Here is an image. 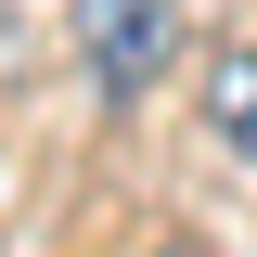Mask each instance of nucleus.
<instances>
[{
	"label": "nucleus",
	"mask_w": 257,
	"mask_h": 257,
	"mask_svg": "<svg viewBox=\"0 0 257 257\" xmlns=\"http://www.w3.org/2000/svg\"><path fill=\"white\" fill-rule=\"evenodd\" d=\"M206 142L257 167V52H244V39H219V52H206Z\"/></svg>",
	"instance_id": "2"
},
{
	"label": "nucleus",
	"mask_w": 257,
	"mask_h": 257,
	"mask_svg": "<svg viewBox=\"0 0 257 257\" xmlns=\"http://www.w3.org/2000/svg\"><path fill=\"white\" fill-rule=\"evenodd\" d=\"M180 52V0H77V64L103 103H142Z\"/></svg>",
	"instance_id": "1"
},
{
	"label": "nucleus",
	"mask_w": 257,
	"mask_h": 257,
	"mask_svg": "<svg viewBox=\"0 0 257 257\" xmlns=\"http://www.w3.org/2000/svg\"><path fill=\"white\" fill-rule=\"evenodd\" d=\"M155 257H206V244H193V231H167V244H155Z\"/></svg>",
	"instance_id": "3"
}]
</instances>
